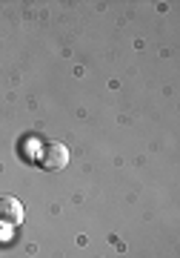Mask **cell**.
I'll list each match as a JSON object with an SVG mask.
<instances>
[{
  "label": "cell",
  "instance_id": "2",
  "mask_svg": "<svg viewBox=\"0 0 180 258\" xmlns=\"http://www.w3.org/2000/svg\"><path fill=\"white\" fill-rule=\"evenodd\" d=\"M20 221H23V207H20V201L12 198V195H0V224L15 227Z\"/></svg>",
  "mask_w": 180,
  "mask_h": 258
},
{
  "label": "cell",
  "instance_id": "1",
  "mask_svg": "<svg viewBox=\"0 0 180 258\" xmlns=\"http://www.w3.org/2000/svg\"><path fill=\"white\" fill-rule=\"evenodd\" d=\"M69 147L66 144H60V141H49L43 149H40V164H43V169H49V172H60L63 166H69Z\"/></svg>",
  "mask_w": 180,
  "mask_h": 258
}]
</instances>
